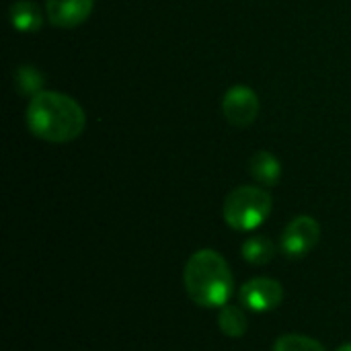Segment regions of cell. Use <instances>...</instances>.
<instances>
[{"label":"cell","mask_w":351,"mask_h":351,"mask_svg":"<svg viewBox=\"0 0 351 351\" xmlns=\"http://www.w3.org/2000/svg\"><path fill=\"white\" fill-rule=\"evenodd\" d=\"M259 97L255 95L253 88L245 86V84H237L232 86L222 101V111L228 119V123H232L234 128H247L251 125L257 115H259Z\"/></svg>","instance_id":"5b68a950"},{"label":"cell","mask_w":351,"mask_h":351,"mask_svg":"<svg viewBox=\"0 0 351 351\" xmlns=\"http://www.w3.org/2000/svg\"><path fill=\"white\" fill-rule=\"evenodd\" d=\"M274 351H325V348L306 335H284L276 341Z\"/></svg>","instance_id":"7c38bea8"},{"label":"cell","mask_w":351,"mask_h":351,"mask_svg":"<svg viewBox=\"0 0 351 351\" xmlns=\"http://www.w3.org/2000/svg\"><path fill=\"white\" fill-rule=\"evenodd\" d=\"M241 253L251 265H267L276 257V245L267 237H251L243 243Z\"/></svg>","instance_id":"30bf717a"},{"label":"cell","mask_w":351,"mask_h":351,"mask_svg":"<svg viewBox=\"0 0 351 351\" xmlns=\"http://www.w3.org/2000/svg\"><path fill=\"white\" fill-rule=\"evenodd\" d=\"M284 300V288L269 278H255L241 288V302L253 313L276 311Z\"/></svg>","instance_id":"8992f818"},{"label":"cell","mask_w":351,"mask_h":351,"mask_svg":"<svg viewBox=\"0 0 351 351\" xmlns=\"http://www.w3.org/2000/svg\"><path fill=\"white\" fill-rule=\"evenodd\" d=\"M185 290L189 298L204 308H222L232 296V274L226 259L212 249L193 253L185 265Z\"/></svg>","instance_id":"7a4b0ae2"},{"label":"cell","mask_w":351,"mask_h":351,"mask_svg":"<svg viewBox=\"0 0 351 351\" xmlns=\"http://www.w3.org/2000/svg\"><path fill=\"white\" fill-rule=\"evenodd\" d=\"M319 239H321L319 222L311 216H298L286 226L280 247L288 259H302L319 245Z\"/></svg>","instance_id":"277c9868"},{"label":"cell","mask_w":351,"mask_h":351,"mask_svg":"<svg viewBox=\"0 0 351 351\" xmlns=\"http://www.w3.org/2000/svg\"><path fill=\"white\" fill-rule=\"evenodd\" d=\"M27 125L35 138L64 144L76 140L84 132L86 115L72 97L56 90H41L29 101Z\"/></svg>","instance_id":"6da1fadb"},{"label":"cell","mask_w":351,"mask_h":351,"mask_svg":"<svg viewBox=\"0 0 351 351\" xmlns=\"http://www.w3.org/2000/svg\"><path fill=\"white\" fill-rule=\"evenodd\" d=\"M10 23L23 33H35L43 25V12L31 0H16L10 4Z\"/></svg>","instance_id":"9c48e42d"},{"label":"cell","mask_w":351,"mask_h":351,"mask_svg":"<svg viewBox=\"0 0 351 351\" xmlns=\"http://www.w3.org/2000/svg\"><path fill=\"white\" fill-rule=\"evenodd\" d=\"M249 171L255 181H259L261 185H267V187L278 185L282 179V165L267 150H259L253 154V158L249 160Z\"/></svg>","instance_id":"ba28073f"},{"label":"cell","mask_w":351,"mask_h":351,"mask_svg":"<svg viewBox=\"0 0 351 351\" xmlns=\"http://www.w3.org/2000/svg\"><path fill=\"white\" fill-rule=\"evenodd\" d=\"M271 195L261 187L243 185L232 189L224 199V220L239 232L259 228L271 214Z\"/></svg>","instance_id":"3957f363"},{"label":"cell","mask_w":351,"mask_h":351,"mask_svg":"<svg viewBox=\"0 0 351 351\" xmlns=\"http://www.w3.org/2000/svg\"><path fill=\"white\" fill-rule=\"evenodd\" d=\"M218 325H220V331L226 337H232V339H241L249 329L245 313L239 306H232V304H226V306L220 308Z\"/></svg>","instance_id":"8fae6325"},{"label":"cell","mask_w":351,"mask_h":351,"mask_svg":"<svg viewBox=\"0 0 351 351\" xmlns=\"http://www.w3.org/2000/svg\"><path fill=\"white\" fill-rule=\"evenodd\" d=\"M337 351H351V343H348V346H341Z\"/></svg>","instance_id":"4fadbf2b"},{"label":"cell","mask_w":351,"mask_h":351,"mask_svg":"<svg viewBox=\"0 0 351 351\" xmlns=\"http://www.w3.org/2000/svg\"><path fill=\"white\" fill-rule=\"evenodd\" d=\"M93 6L95 0H45V16L56 27L72 29L90 16Z\"/></svg>","instance_id":"52a82bcc"}]
</instances>
